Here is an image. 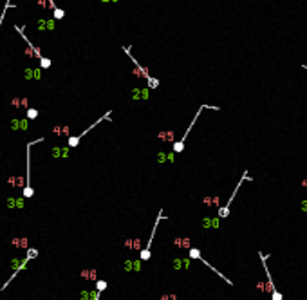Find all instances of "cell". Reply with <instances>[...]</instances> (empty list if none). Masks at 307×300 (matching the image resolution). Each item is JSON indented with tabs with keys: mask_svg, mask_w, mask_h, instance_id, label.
Listing matches in <instances>:
<instances>
[{
	"mask_svg": "<svg viewBox=\"0 0 307 300\" xmlns=\"http://www.w3.org/2000/svg\"><path fill=\"white\" fill-rule=\"evenodd\" d=\"M123 51H125V54H127V56L132 60V63L136 65V71H134V74H137V76H143V78L146 80V89H157L161 81H159L157 78L150 76V74H148V69H145V67H143V65H141V63H139V62H137L134 56H132V52H130V47H127V45H125V47H123Z\"/></svg>",
	"mask_w": 307,
	"mask_h": 300,
	"instance_id": "1",
	"label": "cell"
},
{
	"mask_svg": "<svg viewBox=\"0 0 307 300\" xmlns=\"http://www.w3.org/2000/svg\"><path fill=\"white\" fill-rule=\"evenodd\" d=\"M204 109H211V110H221V107H215V105H201L199 109H197V114L193 116V119H192V123H190V127L184 130V136L179 139V141H175L174 143V152L175 154H181L183 150H184V145H186V139H188V136H190V130L193 128V125L197 123V119H199V116H201V112L204 110Z\"/></svg>",
	"mask_w": 307,
	"mask_h": 300,
	"instance_id": "2",
	"label": "cell"
},
{
	"mask_svg": "<svg viewBox=\"0 0 307 300\" xmlns=\"http://www.w3.org/2000/svg\"><path fill=\"white\" fill-rule=\"evenodd\" d=\"M110 114H112V109H108V110H107V114H103L101 118H98L92 125H89V128H85L81 134H78V136H69V139H67V148H69V150H70V148H76V147L80 145L81 137H83V136H87V134H89L94 127H98V125H99V123H103V121H110Z\"/></svg>",
	"mask_w": 307,
	"mask_h": 300,
	"instance_id": "3",
	"label": "cell"
},
{
	"mask_svg": "<svg viewBox=\"0 0 307 300\" xmlns=\"http://www.w3.org/2000/svg\"><path fill=\"white\" fill-rule=\"evenodd\" d=\"M42 141H45V137H36L34 141L27 143V174H25V186L22 190V197H25V199L34 195V190L31 186V147L36 145V143H42Z\"/></svg>",
	"mask_w": 307,
	"mask_h": 300,
	"instance_id": "4",
	"label": "cell"
},
{
	"mask_svg": "<svg viewBox=\"0 0 307 300\" xmlns=\"http://www.w3.org/2000/svg\"><path fill=\"white\" fill-rule=\"evenodd\" d=\"M36 257H38V250H36V248H29V250H27V255H25V259H23V261H20V264H18V266L13 270V273H11V277L7 279V282H4V284H2V291H4V289H5V288L11 284V282H13V279H14V277H16L20 271H23V270L27 268V264H29L33 259H36Z\"/></svg>",
	"mask_w": 307,
	"mask_h": 300,
	"instance_id": "5",
	"label": "cell"
},
{
	"mask_svg": "<svg viewBox=\"0 0 307 300\" xmlns=\"http://www.w3.org/2000/svg\"><path fill=\"white\" fill-rule=\"evenodd\" d=\"M164 219V213H163V208L159 210V213H157V219H155V223H154V228H152V233H150V239L146 241V246L139 251V261L141 262H145V261H148L150 259V246H152V242H154V237H155V232H157V226L161 224V221Z\"/></svg>",
	"mask_w": 307,
	"mask_h": 300,
	"instance_id": "6",
	"label": "cell"
},
{
	"mask_svg": "<svg viewBox=\"0 0 307 300\" xmlns=\"http://www.w3.org/2000/svg\"><path fill=\"white\" fill-rule=\"evenodd\" d=\"M246 179H249V175H248V172H244L242 174V177H240V181L237 183V186H235V190H233V194L230 195V199H228V203L224 204V206H221L219 208V213H217V219H226L228 215H230V204L233 203V199H235V195H237V192H239V188H240V185L246 181Z\"/></svg>",
	"mask_w": 307,
	"mask_h": 300,
	"instance_id": "7",
	"label": "cell"
},
{
	"mask_svg": "<svg viewBox=\"0 0 307 300\" xmlns=\"http://www.w3.org/2000/svg\"><path fill=\"white\" fill-rule=\"evenodd\" d=\"M188 255H190V259H195V261H201V262H202V264H204V266H206V268H210V270H211V271H213V273H217V275H219V277H221V279H222V280H224V282H228V284H230V286H231V284H233V282H231V280H230V279H228V277H226V275H222V273H221V271H219V270H217V268H213V266H211V264H210V262H208V261H206V259H204V257H202V255H201V251H199V250H197V248H193V246H192V248H190V250H188Z\"/></svg>",
	"mask_w": 307,
	"mask_h": 300,
	"instance_id": "8",
	"label": "cell"
},
{
	"mask_svg": "<svg viewBox=\"0 0 307 300\" xmlns=\"http://www.w3.org/2000/svg\"><path fill=\"white\" fill-rule=\"evenodd\" d=\"M14 31H16V33H18V34L23 38V42L27 43V47H29V49H27V56L42 60V52H40V49H38V47H36V45H34V43H33V42H31V40L25 36V33H23V27H20V25H14Z\"/></svg>",
	"mask_w": 307,
	"mask_h": 300,
	"instance_id": "9",
	"label": "cell"
},
{
	"mask_svg": "<svg viewBox=\"0 0 307 300\" xmlns=\"http://www.w3.org/2000/svg\"><path fill=\"white\" fill-rule=\"evenodd\" d=\"M107 289V280H98L96 282V289L90 291V300H99L101 293Z\"/></svg>",
	"mask_w": 307,
	"mask_h": 300,
	"instance_id": "10",
	"label": "cell"
},
{
	"mask_svg": "<svg viewBox=\"0 0 307 300\" xmlns=\"http://www.w3.org/2000/svg\"><path fill=\"white\" fill-rule=\"evenodd\" d=\"M27 127H29L27 119H13L11 121V128L13 130H27Z\"/></svg>",
	"mask_w": 307,
	"mask_h": 300,
	"instance_id": "11",
	"label": "cell"
},
{
	"mask_svg": "<svg viewBox=\"0 0 307 300\" xmlns=\"http://www.w3.org/2000/svg\"><path fill=\"white\" fill-rule=\"evenodd\" d=\"M54 27H56V22H54V20H38V29H40V31H43V29L52 31Z\"/></svg>",
	"mask_w": 307,
	"mask_h": 300,
	"instance_id": "12",
	"label": "cell"
},
{
	"mask_svg": "<svg viewBox=\"0 0 307 300\" xmlns=\"http://www.w3.org/2000/svg\"><path fill=\"white\" fill-rule=\"evenodd\" d=\"M132 98H134V99H139V98L146 99V98H148V89H134Z\"/></svg>",
	"mask_w": 307,
	"mask_h": 300,
	"instance_id": "13",
	"label": "cell"
},
{
	"mask_svg": "<svg viewBox=\"0 0 307 300\" xmlns=\"http://www.w3.org/2000/svg\"><path fill=\"white\" fill-rule=\"evenodd\" d=\"M69 156V148L63 147V148H52V157H67Z\"/></svg>",
	"mask_w": 307,
	"mask_h": 300,
	"instance_id": "14",
	"label": "cell"
},
{
	"mask_svg": "<svg viewBox=\"0 0 307 300\" xmlns=\"http://www.w3.org/2000/svg\"><path fill=\"white\" fill-rule=\"evenodd\" d=\"M179 248H184V250H190L192 246H190V239H186V237H177L175 241H174Z\"/></svg>",
	"mask_w": 307,
	"mask_h": 300,
	"instance_id": "15",
	"label": "cell"
},
{
	"mask_svg": "<svg viewBox=\"0 0 307 300\" xmlns=\"http://www.w3.org/2000/svg\"><path fill=\"white\" fill-rule=\"evenodd\" d=\"M81 277H83V279H89V280H96V282H98V279H96V277H98V271H96V270H83V271H81Z\"/></svg>",
	"mask_w": 307,
	"mask_h": 300,
	"instance_id": "16",
	"label": "cell"
},
{
	"mask_svg": "<svg viewBox=\"0 0 307 300\" xmlns=\"http://www.w3.org/2000/svg\"><path fill=\"white\" fill-rule=\"evenodd\" d=\"M174 268H175V270H184V268H190V262H188L186 259H184V261H183V259H175V261H174Z\"/></svg>",
	"mask_w": 307,
	"mask_h": 300,
	"instance_id": "17",
	"label": "cell"
},
{
	"mask_svg": "<svg viewBox=\"0 0 307 300\" xmlns=\"http://www.w3.org/2000/svg\"><path fill=\"white\" fill-rule=\"evenodd\" d=\"M36 118H38V109H31V107H29V109L25 110V119H27V121H33V119H36Z\"/></svg>",
	"mask_w": 307,
	"mask_h": 300,
	"instance_id": "18",
	"label": "cell"
},
{
	"mask_svg": "<svg viewBox=\"0 0 307 300\" xmlns=\"http://www.w3.org/2000/svg\"><path fill=\"white\" fill-rule=\"evenodd\" d=\"M52 134H58V136H65L69 139V127H54L52 128Z\"/></svg>",
	"mask_w": 307,
	"mask_h": 300,
	"instance_id": "19",
	"label": "cell"
},
{
	"mask_svg": "<svg viewBox=\"0 0 307 300\" xmlns=\"http://www.w3.org/2000/svg\"><path fill=\"white\" fill-rule=\"evenodd\" d=\"M159 139H161V141H172V143H175L172 130H168V132H159Z\"/></svg>",
	"mask_w": 307,
	"mask_h": 300,
	"instance_id": "20",
	"label": "cell"
},
{
	"mask_svg": "<svg viewBox=\"0 0 307 300\" xmlns=\"http://www.w3.org/2000/svg\"><path fill=\"white\" fill-rule=\"evenodd\" d=\"M63 16H65V11H63V9H60V7H54V9H52V20H54V22H56V20H61Z\"/></svg>",
	"mask_w": 307,
	"mask_h": 300,
	"instance_id": "21",
	"label": "cell"
},
{
	"mask_svg": "<svg viewBox=\"0 0 307 300\" xmlns=\"http://www.w3.org/2000/svg\"><path fill=\"white\" fill-rule=\"evenodd\" d=\"M172 159H174V154H163V152H161V154L157 156V161H159V163H164V161H172Z\"/></svg>",
	"mask_w": 307,
	"mask_h": 300,
	"instance_id": "22",
	"label": "cell"
},
{
	"mask_svg": "<svg viewBox=\"0 0 307 300\" xmlns=\"http://www.w3.org/2000/svg\"><path fill=\"white\" fill-rule=\"evenodd\" d=\"M7 206H9V208H14V206L23 208V203H22L20 199H9V201H7Z\"/></svg>",
	"mask_w": 307,
	"mask_h": 300,
	"instance_id": "23",
	"label": "cell"
},
{
	"mask_svg": "<svg viewBox=\"0 0 307 300\" xmlns=\"http://www.w3.org/2000/svg\"><path fill=\"white\" fill-rule=\"evenodd\" d=\"M202 223H204V228H217V226H219V224H217L219 219H213V221H211V219H204Z\"/></svg>",
	"mask_w": 307,
	"mask_h": 300,
	"instance_id": "24",
	"label": "cell"
},
{
	"mask_svg": "<svg viewBox=\"0 0 307 300\" xmlns=\"http://www.w3.org/2000/svg\"><path fill=\"white\" fill-rule=\"evenodd\" d=\"M51 63H52L51 58H43V56H42V60H40V67H42V69H49Z\"/></svg>",
	"mask_w": 307,
	"mask_h": 300,
	"instance_id": "25",
	"label": "cell"
},
{
	"mask_svg": "<svg viewBox=\"0 0 307 300\" xmlns=\"http://www.w3.org/2000/svg\"><path fill=\"white\" fill-rule=\"evenodd\" d=\"M13 244H14V246H22V248H23V246H27V239H25V237H22V239H14V241H13Z\"/></svg>",
	"mask_w": 307,
	"mask_h": 300,
	"instance_id": "26",
	"label": "cell"
},
{
	"mask_svg": "<svg viewBox=\"0 0 307 300\" xmlns=\"http://www.w3.org/2000/svg\"><path fill=\"white\" fill-rule=\"evenodd\" d=\"M7 7H11V2H9V0L4 4V9H2V14H0V27H2V22H4V16H5V11H7Z\"/></svg>",
	"mask_w": 307,
	"mask_h": 300,
	"instance_id": "27",
	"label": "cell"
},
{
	"mask_svg": "<svg viewBox=\"0 0 307 300\" xmlns=\"http://www.w3.org/2000/svg\"><path fill=\"white\" fill-rule=\"evenodd\" d=\"M25 76H27V78H38V80H40V71H25Z\"/></svg>",
	"mask_w": 307,
	"mask_h": 300,
	"instance_id": "28",
	"label": "cell"
},
{
	"mask_svg": "<svg viewBox=\"0 0 307 300\" xmlns=\"http://www.w3.org/2000/svg\"><path fill=\"white\" fill-rule=\"evenodd\" d=\"M132 270H134V271H139V270H141V261L132 262Z\"/></svg>",
	"mask_w": 307,
	"mask_h": 300,
	"instance_id": "29",
	"label": "cell"
},
{
	"mask_svg": "<svg viewBox=\"0 0 307 300\" xmlns=\"http://www.w3.org/2000/svg\"><path fill=\"white\" fill-rule=\"evenodd\" d=\"M161 300H177V295H163Z\"/></svg>",
	"mask_w": 307,
	"mask_h": 300,
	"instance_id": "30",
	"label": "cell"
},
{
	"mask_svg": "<svg viewBox=\"0 0 307 300\" xmlns=\"http://www.w3.org/2000/svg\"><path fill=\"white\" fill-rule=\"evenodd\" d=\"M81 300H90V291H81Z\"/></svg>",
	"mask_w": 307,
	"mask_h": 300,
	"instance_id": "31",
	"label": "cell"
},
{
	"mask_svg": "<svg viewBox=\"0 0 307 300\" xmlns=\"http://www.w3.org/2000/svg\"><path fill=\"white\" fill-rule=\"evenodd\" d=\"M271 300H282V295L278 291H275V293H271Z\"/></svg>",
	"mask_w": 307,
	"mask_h": 300,
	"instance_id": "32",
	"label": "cell"
},
{
	"mask_svg": "<svg viewBox=\"0 0 307 300\" xmlns=\"http://www.w3.org/2000/svg\"><path fill=\"white\" fill-rule=\"evenodd\" d=\"M302 67H304V69H307V62H305V63H304V65H302Z\"/></svg>",
	"mask_w": 307,
	"mask_h": 300,
	"instance_id": "33",
	"label": "cell"
}]
</instances>
